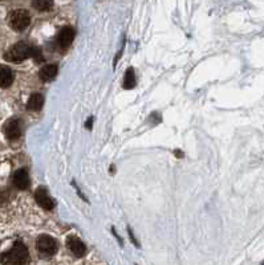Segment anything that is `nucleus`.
I'll return each instance as SVG.
<instances>
[{
  "mask_svg": "<svg viewBox=\"0 0 264 265\" xmlns=\"http://www.w3.org/2000/svg\"><path fill=\"white\" fill-rule=\"evenodd\" d=\"M30 23L31 16L26 9H15V11L9 13L8 24L16 32H22V30L27 29L28 26H30Z\"/></svg>",
  "mask_w": 264,
  "mask_h": 265,
  "instance_id": "nucleus-3",
  "label": "nucleus"
},
{
  "mask_svg": "<svg viewBox=\"0 0 264 265\" xmlns=\"http://www.w3.org/2000/svg\"><path fill=\"white\" fill-rule=\"evenodd\" d=\"M22 121L19 118H11L8 121L5 122L4 126H3V131H4V135L9 141H15L18 139L20 135H22Z\"/></svg>",
  "mask_w": 264,
  "mask_h": 265,
  "instance_id": "nucleus-5",
  "label": "nucleus"
},
{
  "mask_svg": "<svg viewBox=\"0 0 264 265\" xmlns=\"http://www.w3.org/2000/svg\"><path fill=\"white\" fill-rule=\"evenodd\" d=\"M32 5L37 11H48L53 7V0H32Z\"/></svg>",
  "mask_w": 264,
  "mask_h": 265,
  "instance_id": "nucleus-14",
  "label": "nucleus"
},
{
  "mask_svg": "<svg viewBox=\"0 0 264 265\" xmlns=\"http://www.w3.org/2000/svg\"><path fill=\"white\" fill-rule=\"evenodd\" d=\"M0 1H3V0H0Z\"/></svg>",
  "mask_w": 264,
  "mask_h": 265,
  "instance_id": "nucleus-18",
  "label": "nucleus"
},
{
  "mask_svg": "<svg viewBox=\"0 0 264 265\" xmlns=\"http://www.w3.org/2000/svg\"><path fill=\"white\" fill-rule=\"evenodd\" d=\"M43 105H44L43 94H40V93H33V94L30 97L28 102H27V109L31 110V112H37V110H40V109L43 108Z\"/></svg>",
  "mask_w": 264,
  "mask_h": 265,
  "instance_id": "nucleus-12",
  "label": "nucleus"
},
{
  "mask_svg": "<svg viewBox=\"0 0 264 265\" xmlns=\"http://www.w3.org/2000/svg\"><path fill=\"white\" fill-rule=\"evenodd\" d=\"M57 241L51 236L41 235L36 240V249L44 257L53 256L57 252Z\"/></svg>",
  "mask_w": 264,
  "mask_h": 265,
  "instance_id": "nucleus-4",
  "label": "nucleus"
},
{
  "mask_svg": "<svg viewBox=\"0 0 264 265\" xmlns=\"http://www.w3.org/2000/svg\"><path fill=\"white\" fill-rule=\"evenodd\" d=\"M13 73L7 66H0V88L7 89L12 85Z\"/></svg>",
  "mask_w": 264,
  "mask_h": 265,
  "instance_id": "nucleus-10",
  "label": "nucleus"
},
{
  "mask_svg": "<svg viewBox=\"0 0 264 265\" xmlns=\"http://www.w3.org/2000/svg\"><path fill=\"white\" fill-rule=\"evenodd\" d=\"M128 232H129V236H130V240H132V243H134L137 247H138L139 244L137 243V240H135V237L133 236V234H132V231H130V228H128Z\"/></svg>",
  "mask_w": 264,
  "mask_h": 265,
  "instance_id": "nucleus-15",
  "label": "nucleus"
},
{
  "mask_svg": "<svg viewBox=\"0 0 264 265\" xmlns=\"http://www.w3.org/2000/svg\"><path fill=\"white\" fill-rule=\"evenodd\" d=\"M74 39V30L70 27H64L57 35V44L60 48H68Z\"/></svg>",
  "mask_w": 264,
  "mask_h": 265,
  "instance_id": "nucleus-8",
  "label": "nucleus"
},
{
  "mask_svg": "<svg viewBox=\"0 0 264 265\" xmlns=\"http://www.w3.org/2000/svg\"><path fill=\"white\" fill-rule=\"evenodd\" d=\"M33 45L20 41V43L15 44L13 47L9 48V51L4 55V59L9 62H22V61L33 57V52H35Z\"/></svg>",
  "mask_w": 264,
  "mask_h": 265,
  "instance_id": "nucleus-2",
  "label": "nucleus"
},
{
  "mask_svg": "<svg viewBox=\"0 0 264 265\" xmlns=\"http://www.w3.org/2000/svg\"><path fill=\"white\" fill-rule=\"evenodd\" d=\"M13 186L19 188V190H27L30 186V177L27 173L26 169H20L18 171H15V174L12 177Z\"/></svg>",
  "mask_w": 264,
  "mask_h": 265,
  "instance_id": "nucleus-9",
  "label": "nucleus"
},
{
  "mask_svg": "<svg viewBox=\"0 0 264 265\" xmlns=\"http://www.w3.org/2000/svg\"><path fill=\"white\" fill-rule=\"evenodd\" d=\"M92 125H93V118H88L87 123H85V127H87V129H91Z\"/></svg>",
  "mask_w": 264,
  "mask_h": 265,
  "instance_id": "nucleus-16",
  "label": "nucleus"
},
{
  "mask_svg": "<svg viewBox=\"0 0 264 265\" xmlns=\"http://www.w3.org/2000/svg\"><path fill=\"white\" fill-rule=\"evenodd\" d=\"M57 65L55 64H49V65H44L41 69H40V79L43 80V81H52L55 77L57 76Z\"/></svg>",
  "mask_w": 264,
  "mask_h": 265,
  "instance_id": "nucleus-11",
  "label": "nucleus"
},
{
  "mask_svg": "<svg viewBox=\"0 0 264 265\" xmlns=\"http://www.w3.org/2000/svg\"><path fill=\"white\" fill-rule=\"evenodd\" d=\"M122 87L130 90V89H133L135 87V73L134 69L130 66L128 68V70L125 72V77H124V83H122Z\"/></svg>",
  "mask_w": 264,
  "mask_h": 265,
  "instance_id": "nucleus-13",
  "label": "nucleus"
},
{
  "mask_svg": "<svg viewBox=\"0 0 264 265\" xmlns=\"http://www.w3.org/2000/svg\"><path fill=\"white\" fill-rule=\"evenodd\" d=\"M66 247L70 252L73 253L74 256L82 257L87 252V247L82 243L81 240L78 239L77 236H68L66 237Z\"/></svg>",
  "mask_w": 264,
  "mask_h": 265,
  "instance_id": "nucleus-7",
  "label": "nucleus"
},
{
  "mask_svg": "<svg viewBox=\"0 0 264 265\" xmlns=\"http://www.w3.org/2000/svg\"><path fill=\"white\" fill-rule=\"evenodd\" d=\"M175 157H179V158H182L183 155L182 154H181V152H179V150H177V151H175Z\"/></svg>",
  "mask_w": 264,
  "mask_h": 265,
  "instance_id": "nucleus-17",
  "label": "nucleus"
},
{
  "mask_svg": "<svg viewBox=\"0 0 264 265\" xmlns=\"http://www.w3.org/2000/svg\"><path fill=\"white\" fill-rule=\"evenodd\" d=\"M35 199H36V202H37V205H39L41 208L48 209V211L55 208V202H53L52 198L49 196V194H48L45 187H39V188L36 190Z\"/></svg>",
  "mask_w": 264,
  "mask_h": 265,
  "instance_id": "nucleus-6",
  "label": "nucleus"
},
{
  "mask_svg": "<svg viewBox=\"0 0 264 265\" xmlns=\"http://www.w3.org/2000/svg\"><path fill=\"white\" fill-rule=\"evenodd\" d=\"M28 260H30V253L22 241H16L7 252L0 255L1 265H26Z\"/></svg>",
  "mask_w": 264,
  "mask_h": 265,
  "instance_id": "nucleus-1",
  "label": "nucleus"
}]
</instances>
